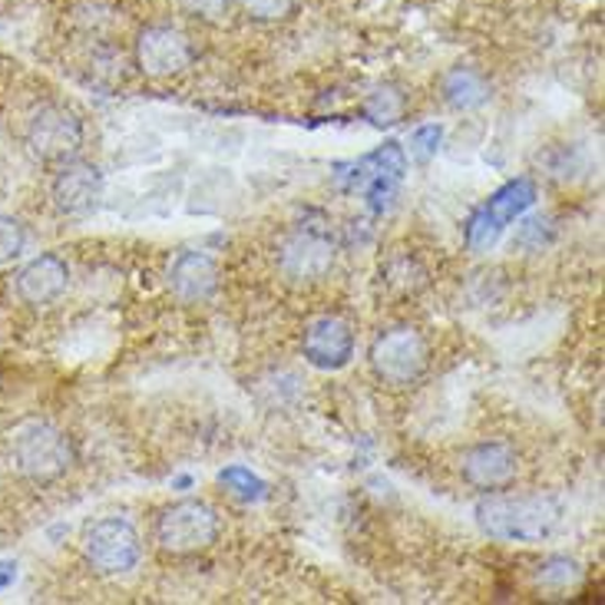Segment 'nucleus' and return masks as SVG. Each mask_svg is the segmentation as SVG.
I'll return each instance as SVG.
<instances>
[{"label":"nucleus","instance_id":"1","mask_svg":"<svg viewBox=\"0 0 605 605\" xmlns=\"http://www.w3.org/2000/svg\"><path fill=\"white\" fill-rule=\"evenodd\" d=\"M476 526L499 542H542L562 522V503L549 493H483L473 506Z\"/></svg>","mask_w":605,"mask_h":605},{"label":"nucleus","instance_id":"2","mask_svg":"<svg viewBox=\"0 0 605 605\" xmlns=\"http://www.w3.org/2000/svg\"><path fill=\"white\" fill-rule=\"evenodd\" d=\"M11 460H14V466L24 480L54 483L77 463V447L61 427L34 420V424H24L14 433Z\"/></svg>","mask_w":605,"mask_h":605},{"label":"nucleus","instance_id":"3","mask_svg":"<svg viewBox=\"0 0 605 605\" xmlns=\"http://www.w3.org/2000/svg\"><path fill=\"white\" fill-rule=\"evenodd\" d=\"M153 539L166 556H199L219 539V516L202 499H176L160 509Z\"/></svg>","mask_w":605,"mask_h":605},{"label":"nucleus","instance_id":"4","mask_svg":"<svg viewBox=\"0 0 605 605\" xmlns=\"http://www.w3.org/2000/svg\"><path fill=\"white\" fill-rule=\"evenodd\" d=\"M367 361L387 387H410L430 367V344L417 328L397 324L371 341Z\"/></svg>","mask_w":605,"mask_h":605},{"label":"nucleus","instance_id":"5","mask_svg":"<svg viewBox=\"0 0 605 605\" xmlns=\"http://www.w3.org/2000/svg\"><path fill=\"white\" fill-rule=\"evenodd\" d=\"M536 202V183L529 176H519V179H509L506 186H499L466 222L463 229V239H466V249L470 252H486L499 242V235L516 222L522 219Z\"/></svg>","mask_w":605,"mask_h":605},{"label":"nucleus","instance_id":"6","mask_svg":"<svg viewBox=\"0 0 605 605\" xmlns=\"http://www.w3.org/2000/svg\"><path fill=\"white\" fill-rule=\"evenodd\" d=\"M84 559L100 575H127L143 559V536L123 516H103L84 529Z\"/></svg>","mask_w":605,"mask_h":605},{"label":"nucleus","instance_id":"7","mask_svg":"<svg viewBox=\"0 0 605 605\" xmlns=\"http://www.w3.org/2000/svg\"><path fill=\"white\" fill-rule=\"evenodd\" d=\"M338 262V242L321 226H298L285 235L278 249V272L292 285H315L328 278Z\"/></svg>","mask_w":605,"mask_h":605},{"label":"nucleus","instance_id":"8","mask_svg":"<svg viewBox=\"0 0 605 605\" xmlns=\"http://www.w3.org/2000/svg\"><path fill=\"white\" fill-rule=\"evenodd\" d=\"M24 140H28V150L41 163H70L80 156V150L87 143V130L74 110H67L61 103H47L28 120Z\"/></svg>","mask_w":605,"mask_h":605},{"label":"nucleus","instance_id":"9","mask_svg":"<svg viewBox=\"0 0 605 605\" xmlns=\"http://www.w3.org/2000/svg\"><path fill=\"white\" fill-rule=\"evenodd\" d=\"M196 61L189 34L173 24H153L136 37V67L150 80H173L186 74Z\"/></svg>","mask_w":605,"mask_h":605},{"label":"nucleus","instance_id":"10","mask_svg":"<svg viewBox=\"0 0 605 605\" xmlns=\"http://www.w3.org/2000/svg\"><path fill=\"white\" fill-rule=\"evenodd\" d=\"M407 173V156L397 143H384L381 150L367 153L361 163H354L351 186L364 193V202L374 216L387 212L400 193V179Z\"/></svg>","mask_w":605,"mask_h":605},{"label":"nucleus","instance_id":"11","mask_svg":"<svg viewBox=\"0 0 605 605\" xmlns=\"http://www.w3.org/2000/svg\"><path fill=\"white\" fill-rule=\"evenodd\" d=\"M103 173L97 163H87V160H70V163H61L54 183H51V199L57 206V212L64 216H90L100 199H103Z\"/></svg>","mask_w":605,"mask_h":605},{"label":"nucleus","instance_id":"12","mask_svg":"<svg viewBox=\"0 0 605 605\" xmlns=\"http://www.w3.org/2000/svg\"><path fill=\"white\" fill-rule=\"evenodd\" d=\"M460 473L463 480L480 490V493H496V490H509L513 480L519 476V457L509 443L499 440H486L476 443L463 453L460 460Z\"/></svg>","mask_w":605,"mask_h":605},{"label":"nucleus","instance_id":"13","mask_svg":"<svg viewBox=\"0 0 605 605\" xmlns=\"http://www.w3.org/2000/svg\"><path fill=\"white\" fill-rule=\"evenodd\" d=\"M301 351H305V361L311 367H318V371H341L354 358V331H351L348 321H341L334 315H321V318L305 324Z\"/></svg>","mask_w":605,"mask_h":605},{"label":"nucleus","instance_id":"14","mask_svg":"<svg viewBox=\"0 0 605 605\" xmlns=\"http://www.w3.org/2000/svg\"><path fill=\"white\" fill-rule=\"evenodd\" d=\"M169 292L183 301V305H199L209 301L219 288V265L212 255L186 249L169 262Z\"/></svg>","mask_w":605,"mask_h":605},{"label":"nucleus","instance_id":"15","mask_svg":"<svg viewBox=\"0 0 605 605\" xmlns=\"http://www.w3.org/2000/svg\"><path fill=\"white\" fill-rule=\"evenodd\" d=\"M67 285H70V265L61 255H54V252L31 258L18 272V295H21V301L37 305V308L57 301L67 292Z\"/></svg>","mask_w":605,"mask_h":605},{"label":"nucleus","instance_id":"16","mask_svg":"<svg viewBox=\"0 0 605 605\" xmlns=\"http://www.w3.org/2000/svg\"><path fill=\"white\" fill-rule=\"evenodd\" d=\"M443 100L453 110H480L490 100V84L480 70L473 67H453L443 77Z\"/></svg>","mask_w":605,"mask_h":605},{"label":"nucleus","instance_id":"17","mask_svg":"<svg viewBox=\"0 0 605 605\" xmlns=\"http://www.w3.org/2000/svg\"><path fill=\"white\" fill-rule=\"evenodd\" d=\"M219 483L229 490V496H235V499H242V503H262V499L268 496V483H265L258 473H252L249 466H242V463L226 466V470L219 473Z\"/></svg>","mask_w":605,"mask_h":605},{"label":"nucleus","instance_id":"18","mask_svg":"<svg viewBox=\"0 0 605 605\" xmlns=\"http://www.w3.org/2000/svg\"><path fill=\"white\" fill-rule=\"evenodd\" d=\"M407 110V97L394 87H377L367 100H364V117L374 123V127H394L400 123Z\"/></svg>","mask_w":605,"mask_h":605},{"label":"nucleus","instance_id":"19","mask_svg":"<svg viewBox=\"0 0 605 605\" xmlns=\"http://www.w3.org/2000/svg\"><path fill=\"white\" fill-rule=\"evenodd\" d=\"M582 579V569L575 559L569 556H549L539 569H536V585L542 588H552V592H562L569 585H575Z\"/></svg>","mask_w":605,"mask_h":605},{"label":"nucleus","instance_id":"20","mask_svg":"<svg viewBox=\"0 0 605 605\" xmlns=\"http://www.w3.org/2000/svg\"><path fill=\"white\" fill-rule=\"evenodd\" d=\"M381 278H384L391 288H400V295H414V292H420V285H424V272H417V265H414L410 255L391 258L387 268L381 272Z\"/></svg>","mask_w":605,"mask_h":605},{"label":"nucleus","instance_id":"21","mask_svg":"<svg viewBox=\"0 0 605 605\" xmlns=\"http://www.w3.org/2000/svg\"><path fill=\"white\" fill-rule=\"evenodd\" d=\"M239 4L252 21H262V24L288 21L298 11V0H239Z\"/></svg>","mask_w":605,"mask_h":605},{"label":"nucleus","instance_id":"22","mask_svg":"<svg viewBox=\"0 0 605 605\" xmlns=\"http://www.w3.org/2000/svg\"><path fill=\"white\" fill-rule=\"evenodd\" d=\"M24 245H28V229L21 226V219L0 212V265L21 258Z\"/></svg>","mask_w":605,"mask_h":605},{"label":"nucleus","instance_id":"23","mask_svg":"<svg viewBox=\"0 0 605 605\" xmlns=\"http://www.w3.org/2000/svg\"><path fill=\"white\" fill-rule=\"evenodd\" d=\"M440 140H443V127H437V123L417 127V130L410 133V153H414L417 160H430V156H437Z\"/></svg>","mask_w":605,"mask_h":605},{"label":"nucleus","instance_id":"24","mask_svg":"<svg viewBox=\"0 0 605 605\" xmlns=\"http://www.w3.org/2000/svg\"><path fill=\"white\" fill-rule=\"evenodd\" d=\"M179 4L199 18V21H209V24H219L229 11H232V0H179Z\"/></svg>","mask_w":605,"mask_h":605},{"label":"nucleus","instance_id":"25","mask_svg":"<svg viewBox=\"0 0 605 605\" xmlns=\"http://www.w3.org/2000/svg\"><path fill=\"white\" fill-rule=\"evenodd\" d=\"M14 582H18V562H11V559H0V592L11 588Z\"/></svg>","mask_w":605,"mask_h":605}]
</instances>
